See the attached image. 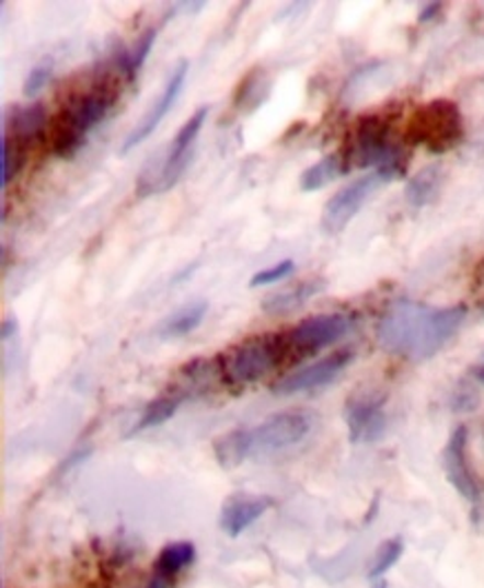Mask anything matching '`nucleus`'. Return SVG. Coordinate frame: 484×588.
Returning a JSON list of instances; mask_svg holds the SVG:
<instances>
[{"mask_svg":"<svg viewBox=\"0 0 484 588\" xmlns=\"http://www.w3.org/2000/svg\"><path fill=\"white\" fill-rule=\"evenodd\" d=\"M464 318V304L431 307L400 298L382 313L376 335L387 354L423 362L434 358L453 338Z\"/></svg>","mask_w":484,"mask_h":588,"instance_id":"f257e3e1","label":"nucleus"},{"mask_svg":"<svg viewBox=\"0 0 484 588\" xmlns=\"http://www.w3.org/2000/svg\"><path fill=\"white\" fill-rule=\"evenodd\" d=\"M349 166H373L384 183L405 178L410 166V153L391 138V127L380 116H365L354 134L349 153Z\"/></svg>","mask_w":484,"mask_h":588,"instance_id":"f03ea898","label":"nucleus"},{"mask_svg":"<svg viewBox=\"0 0 484 588\" xmlns=\"http://www.w3.org/2000/svg\"><path fill=\"white\" fill-rule=\"evenodd\" d=\"M118 90L112 88L110 82L92 88L90 92L80 94L69 107L58 116L56 134H54V153L58 158H73L80 147L85 145L88 134L105 120V116L116 105Z\"/></svg>","mask_w":484,"mask_h":588,"instance_id":"7ed1b4c3","label":"nucleus"},{"mask_svg":"<svg viewBox=\"0 0 484 588\" xmlns=\"http://www.w3.org/2000/svg\"><path fill=\"white\" fill-rule=\"evenodd\" d=\"M464 138L462 112L447 99L429 101L418 107L405 129V140L414 147H425L429 153L456 149Z\"/></svg>","mask_w":484,"mask_h":588,"instance_id":"20e7f679","label":"nucleus"},{"mask_svg":"<svg viewBox=\"0 0 484 588\" xmlns=\"http://www.w3.org/2000/svg\"><path fill=\"white\" fill-rule=\"evenodd\" d=\"M289 356L287 333H265L235 347L222 362V378L231 387L261 382Z\"/></svg>","mask_w":484,"mask_h":588,"instance_id":"39448f33","label":"nucleus"},{"mask_svg":"<svg viewBox=\"0 0 484 588\" xmlns=\"http://www.w3.org/2000/svg\"><path fill=\"white\" fill-rule=\"evenodd\" d=\"M209 116V107H198L189 120L174 136L165 158L160 160L155 172H145L138 181V196H151L160 192H170L187 172L189 162L194 160V142Z\"/></svg>","mask_w":484,"mask_h":588,"instance_id":"423d86ee","label":"nucleus"},{"mask_svg":"<svg viewBox=\"0 0 484 588\" xmlns=\"http://www.w3.org/2000/svg\"><path fill=\"white\" fill-rule=\"evenodd\" d=\"M356 320L349 313H320L304 318L287 333L289 356L296 358L313 356L320 349L341 343L347 333H352Z\"/></svg>","mask_w":484,"mask_h":588,"instance_id":"0eeeda50","label":"nucleus"},{"mask_svg":"<svg viewBox=\"0 0 484 588\" xmlns=\"http://www.w3.org/2000/svg\"><path fill=\"white\" fill-rule=\"evenodd\" d=\"M311 431V415L307 411H283L267 417L252 429V456L278 453L302 442Z\"/></svg>","mask_w":484,"mask_h":588,"instance_id":"6e6552de","label":"nucleus"},{"mask_svg":"<svg viewBox=\"0 0 484 588\" xmlns=\"http://www.w3.org/2000/svg\"><path fill=\"white\" fill-rule=\"evenodd\" d=\"M387 185L384 178L380 174H367L358 181H354L352 185H347L345 189H341L338 194H334L330 198V203L325 205V211H322V229L325 233H341L347 229V224L358 216V211L365 207V203L382 187Z\"/></svg>","mask_w":484,"mask_h":588,"instance_id":"1a4fd4ad","label":"nucleus"},{"mask_svg":"<svg viewBox=\"0 0 484 588\" xmlns=\"http://www.w3.org/2000/svg\"><path fill=\"white\" fill-rule=\"evenodd\" d=\"M354 360V351L352 349H341L330 354L327 358H322L309 367H302L300 371L289 373L287 378L278 380L276 384H272V393L276 395H298V393H307L320 387H327L334 380H338L341 373H345V369L352 365Z\"/></svg>","mask_w":484,"mask_h":588,"instance_id":"9d476101","label":"nucleus"},{"mask_svg":"<svg viewBox=\"0 0 484 588\" xmlns=\"http://www.w3.org/2000/svg\"><path fill=\"white\" fill-rule=\"evenodd\" d=\"M345 419L349 429V440L354 445H371L380 440L387 431L384 400L371 395L349 400L345 408Z\"/></svg>","mask_w":484,"mask_h":588,"instance_id":"9b49d317","label":"nucleus"},{"mask_svg":"<svg viewBox=\"0 0 484 588\" xmlns=\"http://www.w3.org/2000/svg\"><path fill=\"white\" fill-rule=\"evenodd\" d=\"M187 71H189V62H187V60H181V62L176 65L172 78L168 80V85H165L163 94H160V96L155 99L151 112H147L145 118L140 120V125L125 138V142H123V147H120L123 153H127L129 149L138 147L142 140H147V138L155 131V127H158L160 123H163V118L170 114V109L174 107L176 99L181 96V92H183V88H185Z\"/></svg>","mask_w":484,"mask_h":588,"instance_id":"f8f14e48","label":"nucleus"},{"mask_svg":"<svg viewBox=\"0 0 484 588\" xmlns=\"http://www.w3.org/2000/svg\"><path fill=\"white\" fill-rule=\"evenodd\" d=\"M445 471L449 482L458 488L462 497L469 501L480 499V484L469 464V431L466 427H458L445 449Z\"/></svg>","mask_w":484,"mask_h":588,"instance_id":"ddd939ff","label":"nucleus"},{"mask_svg":"<svg viewBox=\"0 0 484 588\" xmlns=\"http://www.w3.org/2000/svg\"><path fill=\"white\" fill-rule=\"evenodd\" d=\"M272 497L265 495H233L220 511V529L229 538H238L258 522L272 509Z\"/></svg>","mask_w":484,"mask_h":588,"instance_id":"4468645a","label":"nucleus"},{"mask_svg":"<svg viewBox=\"0 0 484 588\" xmlns=\"http://www.w3.org/2000/svg\"><path fill=\"white\" fill-rule=\"evenodd\" d=\"M349 170L352 166L343 153H327L325 158H320L318 162H313L302 172L300 189L302 192H320L322 187H327L334 181L349 174Z\"/></svg>","mask_w":484,"mask_h":588,"instance_id":"2eb2a0df","label":"nucleus"},{"mask_svg":"<svg viewBox=\"0 0 484 588\" xmlns=\"http://www.w3.org/2000/svg\"><path fill=\"white\" fill-rule=\"evenodd\" d=\"M327 289V283L322 278H309L287 291H278L269 298L263 300V311L272 313V315H283L289 311H296L300 307H304L311 298H315L320 291Z\"/></svg>","mask_w":484,"mask_h":588,"instance_id":"dca6fc26","label":"nucleus"},{"mask_svg":"<svg viewBox=\"0 0 484 588\" xmlns=\"http://www.w3.org/2000/svg\"><path fill=\"white\" fill-rule=\"evenodd\" d=\"M214 453L220 466L233 469L252 456V429H235L214 442Z\"/></svg>","mask_w":484,"mask_h":588,"instance_id":"f3484780","label":"nucleus"},{"mask_svg":"<svg viewBox=\"0 0 484 588\" xmlns=\"http://www.w3.org/2000/svg\"><path fill=\"white\" fill-rule=\"evenodd\" d=\"M207 309H209L207 300H196V302L178 309L176 313H172L165 320L163 326H160V335H163V338H183V335H189L192 331H196L203 324Z\"/></svg>","mask_w":484,"mask_h":588,"instance_id":"a211bd4d","label":"nucleus"},{"mask_svg":"<svg viewBox=\"0 0 484 588\" xmlns=\"http://www.w3.org/2000/svg\"><path fill=\"white\" fill-rule=\"evenodd\" d=\"M440 185H442V166L440 164L425 166L423 172H418L407 183L405 198L414 209H423L436 198V194L440 192Z\"/></svg>","mask_w":484,"mask_h":588,"instance_id":"6ab92c4d","label":"nucleus"},{"mask_svg":"<svg viewBox=\"0 0 484 588\" xmlns=\"http://www.w3.org/2000/svg\"><path fill=\"white\" fill-rule=\"evenodd\" d=\"M194 557H196V549L192 542H172L158 553L153 562V573L174 579L194 562Z\"/></svg>","mask_w":484,"mask_h":588,"instance_id":"aec40b11","label":"nucleus"},{"mask_svg":"<svg viewBox=\"0 0 484 588\" xmlns=\"http://www.w3.org/2000/svg\"><path fill=\"white\" fill-rule=\"evenodd\" d=\"M181 402H183V393H178V395H172V393H170V395H163V397L151 400V402L145 406V411L140 413L138 423H136V427H134L131 434L147 431V429H153V427L165 425L168 419L174 417V413L178 411Z\"/></svg>","mask_w":484,"mask_h":588,"instance_id":"412c9836","label":"nucleus"},{"mask_svg":"<svg viewBox=\"0 0 484 588\" xmlns=\"http://www.w3.org/2000/svg\"><path fill=\"white\" fill-rule=\"evenodd\" d=\"M155 36H158V30L149 27L147 32L140 34V38L129 49L120 51V56L116 60V67L129 82L138 76L140 67L145 65V60H147V56H149V51H151V47L155 43Z\"/></svg>","mask_w":484,"mask_h":588,"instance_id":"4be33fe9","label":"nucleus"},{"mask_svg":"<svg viewBox=\"0 0 484 588\" xmlns=\"http://www.w3.org/2000/svg\"><path fill=\"white\" fill-rule=\"evenodd\" d=\"M45 118H47V114H45V107L41 103H34L30 107L16 109L12 114V118H10L14 138H21V140L36 138L45 127Z\"/></svg>","mask_w":484,"mask_h":588,"instance_id":"5701e85b","label":"nucleus"},{"mask_svg":"<svg viewBox=\"0 0 484 588\" xmlns=\"http://www.w3.org/2000/svg\"><path fill=\"white\" fill-rule=\"evenodd\" d=\"M402 551H405V544H402V540H397V538L387 540V542L378 549V553H376L373 562H371L369 577H371V579L382 577V575H384V573L400 560Z\"/></svg>","mask_w":484,"mask_h":588,"instance_id":"b1692460","label":"nucleus"},{"mask_svg":"<svg viewBox=\"0 0 484 588\" xmlns=\"http://www.w3.org/2000/svg\"><path fill=\"white\" fill-rule=\"evenodd\" d=\"M51 73H54V65L51 60H43L38 62L30 76L25 78V85H23V94L25 99H36L45 88H47V82L51 80Z\"/></svg>","mask_w":484,"mask_h":588,"instance_id":"393cba45","label":"nucleus"},{"mask_svg":"<svg viewBox=\"0 0 484 588\" xmlns=\"http://www.w3.org/2000/svg\"><path fill=\"white\" fill-rule=\"evenodd\" d=\"M293 269H296L293 261H280L276 267H269V269L258 272V274H256V276L250 280V287H252V289H256V287H267V285H274V283H278V280L287 278L289 274H293Z\"/></svg>","mask_w":484,"mask_h":588,"instance_id":"a878e982","label":"nucleus"},{"mask_svg":"<svg viewBox=\"0 0 484 588\" xmlns=\"http://www.w3.org/2000/svg\"><path fill=\"white\" fill-rule=\"evenodd\" d=\"M14 149H12V140H8V136L0 138V189H8L10 181L14 178L16 164H14Z\"/></svg>","mask_w":484,"mask_h":588,"instance_id":"bb28decb","label":"nucleus"},{"mask_svg":"<svg viewBox=\"0 0 484 588\" xmlns=\"http://www.w3.org/2000/svg\"><path fill=\"white\" fill-rule=\"evenodd\" d=\"M451 406L456 411H473L477 406V393L471 389V387H462L453 400H451Z\"/></svg>","mask_w":484,"mask_h":588,"instance_id":"cd10ccee","label":"nucleus"},{"mask_svg":"<svg viewBox=\"0 0 484 588\" xmlns=\"http://www.w3.org/2000/svg\"><path fill=\"white\" fill-rule=\"evenodd\" d=\"M440 10H442L440 3H429V5H425L423 12L418 14V23H429L431 19H436V16L440 14Z\"/></svg>","mask_w":484,"mask_h":588,"instance_id":"c85d7f7f","label":"nucleus"},{"mask_svg":"<svg viewBox=\"0 0 484 588\" xmlns=\"http://www.w3.org/2000/svg\"><path fill=\"white\" fill-rule=\"evenodd\" d=\"M16 328H19V324H16L14 318H10V320L3 322V341H5V343H8V341L12 338V335L16 333Z\"/></svg>","mask_w":484,"mask_h":588,"instance_id":"c756f323","label":"nucleus"},{"mask_svg":"<svg viewBox=\"0 0 484 588\" xmlns=\"http://www.w3.org/2000/svg\"><path fill=\"white\" fill-rule=\"evenodd\" d=\"M471 376L480 382V384H484V362L482 365H477L473 371H471Z\"/></svg>","mask_w":484,"mask_h":588,"instance_id":"7c9ffc66","label":"nucleus"},{"mask_svg":"<svg viewBox=\"0 0 484 588\" xmlns=\"http://www.w3.org/2000/svg\"><path fill=\"white\" fill-rule=\"evenodd\" d=\"M373 588H387V584H384V581H382V579H380V581H378V584H376V586H373Z\"/></svg>","mask_w":484,"mask_h":588,"instance_id":"2f4dec72","label":"nucleus"},{"mask_svg":"<svg viewBox=\"0 0 484 588\" xmlns=\"http://www.w3.org/2000/svg\"><path fill=\"white\" fill-rule=\"evenodd\" d=\"M482 431H484V423H482Z\"/></svg>","mask_w":484,"mask_h":588,"instance_id":"473e14b6","label":"nucleus"}]
</instances>
